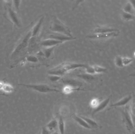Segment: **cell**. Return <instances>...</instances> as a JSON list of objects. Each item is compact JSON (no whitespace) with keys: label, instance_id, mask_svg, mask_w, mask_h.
<instances>
[{"label":"cell","instance_id":"cell-1","mask_svg":"<svg viewBox=\"0 0 135 134\" xmlns=\"http://www.w3.org/2000/svg\"><path fill=\"white\" fill-rule=\"evenodd\" d=\"M88 65L73 62H65L53 68L48 72L49 75H54L62 77L67 72L79 68H85Z\"/></svg>","mask_w":135,"mask_h":134},{"label":"cell","instance_id":"cell-2","mask_svg":"<svg viewBox=\"0 0 135 134\" xmlns=\"http://www.w3.org/2000/svg\"><path fill=\"white\" fill-rule=\"evenodd\" d=\"M50 29L54 33L62 34L69 37H73L70 29L56 16L52 17Z\"/></svg>","mask_w":135,"mask_h":134},{"label":"cell","instance_id":"cell-3","mask_svg":"<svg viewBox=\"0 0 135 134\" xmlns=\"http://www.w3.org/2000/svg\"><path fill=\"white\" fill-rule=\"evenodd\" d=\"M31 30L28 32L23 38L22 41L17 45L11 55V59L15 60L21 56L28 48V44L31 38Z\"/></svg>","mask_w":135,"mask_h":134},{"label":"cell","instance_id":"cell-4","mask_svg":"<svg viewBox=\"0 0 135 134\" xmlns=\"http://www.w3.org/2000/svg\"><path fill=\"white\" fill-rule=\"evenodd\" d=\"M121 112L123 122L126 128L130 133H134V125L129 107L127 106Z\"/></svg>","mask_w":135,"mask_h":134},{"label":"cell","instance_id":"cell-5","mask_svg":"<svg viewBox=\"0 0 135 134\" xmlns=\"http://www.w3.org/2000/svg\"><path fill=\"white\" fill-rule=\"evenodd\" d=\"M18 85L22 86L28 89H31L37 92L41 93H50V92H57L60 91L57 89L51 88L46 84H19Z\"/></svg>","mask_w":135,"mask_h":134},{"label":"cell","instance_id":"cell-6","mask_svg":"<svg viewBox=\"0 0 135 134\" xmlns=\"http://www.w3.org/2000/svg\"><path fill=\"white\" fill-rule=\"evenodd\" d=\"M119 30L110 33L92 34L86 36L87 38L91 39H104L114 37L119 35Z\"/></svg>","mask_w":135,"mask_h":134},{"label":"cell","instance_id":"cell-7","mask_svg":"<svg viewBox=\"0 0 135 134\" xmlns=\"http://www.w3.org/2000/svg\"><path fill=\"white\" fill-rule=\"evenodd\" d=\"M7 10L9 17L12 23L18 27L21 26L20 20L16 13L12 8L11 4H8Z\"/></svg>","mask_w":135,"mask_h":134},{"label":"cell","instance_id":"cell-8","mask_svg":"<svg viewBox=\"0 0 135 134\" xmlns=\"http://www.w3.org/2000/svg\"><path fill=\"white\" fill-rule=\"evenodd\" d=\"M47 39H52L60 41L62 42H63L65 41H71V40L76 39V37H69V36L62 34L54 33V32L49 34V35L47 36Z\"/></svg>","mask_w":135,"mask_h":134},{"label":"cell","instance_id":"cell-9","mask_svg":"<svg viewBox=\"0 0 135 134\" xmlns=\"http://www.w3.org/2000/svg\"><path fill=\"white\" fill-rule=\"evenodd\" d=\"M132 98V96L131 95H128L116 103L111 105L110 108H117L125 106L131 101Z\"/></svg>","mask_w":135,"mask_h":134},{"label":"cell","instance_id":"cell-10","mask_svg":"<svg viewBox=\"0 0 135 134\" xmlns=\"http://www.w3.org/2000/svg\"><path fill=\"white\" fill-rule=\"evenodd\" d=\"M63 43L62 42L52 39L47 38L41 42L40 45L45 48L56 46Z\"/></svg>","mask_w":135,"mask_h":134},{"label":"cell","instance_id":"cell-11","mask_svg":"<svg viewBox=\"0 0 135 134\" xmlns=\"http://www.w3.org/2000/svg\"><path fill=\"white\" fill-rule=\"evenodd\" d=\"M117 29L106 26H98L93 30L92 34L110 33L118 31Z\"/></svg>","mask_w":135,"mask_h":134},{"label":"cell","instance_id":"cell-12","mask_svg":"<svg viewBox=\"0 0 135 134\" xmlns=\"http://www.w3.org/2000/svg\"><path fill=\"white\" fill-rule=\"evenodd\" d=\"M111 100V98H108L107 99L103 100L102 102H100L97 107L94 109L92 112V116H93L94 115L98 112L100 111L104 110L110 102Z\"/></svg>","mask_w":135,"mask_h":134},{"label":"cell","instance_id":"cell-13","mask_svg":"<svg viewBox=\"0 0 135 134\" xmlns=\"http://www.w3.org/2000/svg\"><path fill=\"white\" fill-rule=\"evenodd\" d=\"M44 20V17H42L36 23L33 29L32 30V36L31 37H34L37 36V35L39 33L40 29L42 27V25Z\"/></svg>","mask_w":135,"mask_h":134},{"label":"cell","instance_id":"cell-14","mask_svg":"<svg viewBox=\"0 0 135 134\" xmlns=\"http://www.w3.org/2000/svg\"><path fill=\"white\" fill-rule=\"evenodd\" d=\"M62 81L66 85L70 86L74 88H80V87L82 85V83L71 79H67L65 80H62Z\"/></svg>","mask_w":135,"mask_h":134},{"label":"cell","instance_id":"cell-15","mask_svg":"<svg viewBox=\"0 0 135 134\" xmlns=\"http://www.w3.org/2000/svg\"><path fill=\"white\" fill-rule=\"evenodd\" d=\"M46 127L49 130L54 133L57 131L56 130L58 127V122L56 119H53L47 124Z\"/></svg>","mask_w":135,"mask_h":134},{"label":"cell","instance_id":"cell-16","mask_svg":"<svg viewBox=\"0 0 135 134\" xmlns=\"http://www.w3.org/2000/svg\"><path fill=\"white\" fill-rule=\"evenodd\" d=\"M72 118L74 120L75 122L78 123V124H79L80 126H81L83 127H85L86 129H89V130L92 129V128L86 123V122L84 120L81 118L80 116L75 115H74L72 116Z\"/></svg>","mask_w":135,"mask_h":134},{"label":"cell","instance_id":"cell-17","mask_svg":"<svg viewBox=\"0 0 135 134\" xmlns=\"http://www.w3.org/2000/svg\"><path fill=\"white\" fill-rule=\"evenodd\" d=\"M78 78L86 81V82H90L93 81L95 79V78L93 75L89 74L87 73H82V74H78L76 75Z\"/></svg>","mask_w":135,"mask_h":134},{"label":"cell","instance_id":"cell-18","mask_svg":"<svg viewBox=\"0 0 135 134\" xmlns=\"http://www.w3.org/2000/svg\"><path fill=\"white\" fill-rule=\"evenodd\" d=\"M80 117L83 119L84 120L86 123L92 128V129H97V128H99V125L98 124L95 122L94 120H93L91 119H89V118H87V117H85V116H79Z\"/></svg>","mask_w":135,"mask_h":134},{"label":"cell","instance_id":"cell-19","mask_svg":"<svg viewBox=\"0 0 135 134\" xmlns=\"http://www.w3.org/2000/svg\"><path fill=\"white\" fill-rule=\"evenodd\" d=\"M14 88L12 85L8 83H5L2 87V91L5 93H11L14 91Z\"/></svg>","mask_w":135,"mask_h":134},{"label":"cell","instance_id":"cell-20","mask_svg":"<svg viewBox=\"0 0 135 134\" xmlns=\"http://www.w3.org/2000/svg\"><path fill=\"white\" fill-rule=\"evenodd\" d=\"M123 10L124 12L131 13L135 15L134 12L133 6L130 1H128V2L124 5L123 8Z\"/></svg>","mask_w":135,"mask_h":134},{"label":"cell","instance_id":"cell-21","mask_svg":"<svg viewBox=\"0 0 135 134\" xmlns=\"http://www.w3.org/2000/svg\"><path fill=\"white\" fill-rule=\"evenodd\" d=\"M58 128L60 134H65V124L62 116H60L59 119Z\"/></svg>","mask_w":135,"mask_h":134},{"label":"cell","instance_id":"cell-22","mask_svg":"<svg viewBox=\"0 0 135 134\" xmlns=\"http://www.w3.org/2000/svg\"><path fill=\"white\" fill-rule=\"evenodd\" d=\"M83 90L81 89L80 88H74V87H72L70 86L66 85L63 88V92L64 93L68 94L71 93L73 91H75V90L78 91V90Z\"/></svg>","mask_w":135,"mask_h":134},{"label":"cell","instance_id":"cell-23","mask_svg":"<svg viewBox=\"0 0 135 134\" xmlns=\"http://www.w3.org/2000/svg\"><path fill=\"white\" fill-rule=\"evenodd\" d=\"M122 19L125 21H130L135 19V16L131 13L123 12L121 15Z\"/></svg>","mask_w":135,"mask_h":134},{"label":"cell","instance_id":"cell-24","mask_svg":"<svg viewBox=\"0 0 135 134\" xmlns=\"http://www.w3.org/2000/svg\"><path fill=\"white\" fill-rule=\"evenodd\" d=\"M55 47L56 46L46 48V49L44 50L43 52V53L44 55L46 58H49L51 56Z\"/></svg>","mask_w":135,"mask_h":134},{"label":"cell","instance_id":"cell-25","mask_svg":"<svg viewBox=\"0 0 135 134\" xmlns=\"http://www.w3.org/2000/svg\"><path fill=\"white\" fill-rule=\"evenodd\" d=\"M93 66L96 74L105 73L107 72V69L104 67L97 65H94Z\"/></svg>","mask_w":135,"mask_h":134},{"label":"cell","instance_id":"cell-26","mask_svg":"<svg viewBox=\"0 0 135 134\" xmlns=\"http://www.w3.org/2000/svg\"><path fill=\"white\" fill-rule=\"evenodd\" d=\"M115 64L118 67H123L124 65L123 63V57L120 56H117L115 59Z\"/></svg>","mask_w":135,"mask_h":134},{"label":"cell","instance_id":"cell-27","mask_svg":"<svg viewBox=\"0 0 135 134\" xmlns=\"http://www.w3.org/2000/svg\"><path fill=\"white\" fill-rule=\"evenodd\" d=\"M48 78L49 80L51 81V82H57V81H59L62 78V76L54 75H49Z\"/></svg>","mask_w":135,"mask_h":134},{"label":"cell","instance_id":"cell-28","mask_svg":"<svg viewBox=\"0 0 135 134\" xmlns=\"http://www.w3.org/2000/svg\"><path fill=\"white\" fill-rule=\"evenodd\" d=\"M133 60L132 58L127 57H123V63L124 66H127L133 62Z\"/></svg>","mask_w":135,"mask_h":134},{"label":"cell","instance_id":"cell-29","mask_svg":"<svg viewBox=\"0 0 135 134\" xmlns=\"http://www.w3.org/2000/svg\"><path fill=\"white\" fill-rule=\"evenodd\" d=\"M26 60L30 63H36L38 61V59L35 56L30 55L27 57Z\"/></svg>","mask_w":135,"mask_h":134},{"label":"cell","instance_id":"cell-30","mask_svg":"<svg viewBox=\"0 0 135 134\" xmlns=\"http://www.w3.org/2000/svg\"><path fill=\"white\" fill-rule=\"evenodd\" d=\"M85 69L86 73H87L89 74L92 75H93L96 74L93 66L88 65Z\"/></svg>","mask_w":135,"mask_h":134},{"label":"cell","instance_id":"cell-31","mask_svg":"<svg viewBox=\"0 0 135 134\" xmlns=\"http://www.w3.org/2000/svg\"><path fill=\"white\" fill-rule=\"evenodd\" d=\"M100 103V100L98 99L94 98L90 102V106L94 109L97 107Z\"/></svg>","mask_w":135,"mask_h":134},{"label":"cell","instance_id":"cell-32","mask_svg":"<svg viewBox=\"0 0 135 134\" xmlns=\"http://www.w3.org/2000/svg\"><path fill=\"white\" fill-rule=\"evenodd\" d=\"M21 1H12L13 2V6L14 8L16 9V11H18L19 10V7L20 5Z\"/></svg>","mask_w":135,"mask_h":134},{"label":"cell","instance_id":"cell-33","mask_svg":"<svg viewBox=\"0 0 135 134\" xmlns=\"http://www.w3.org/2000/svg\"><path fill=\"white\" fill-rule=\"evenodd\" d=\"M52 132L49 130L46 126L42 128L41 134H51Z\"/></svg>","mask_w":135,"mask_h":134},{"label":"cell","instance_id":"cell-34","mask_svg":"<svg viewBox=\"0 0 135 134\" xmlns=\"http://www.w3.org/2000/svg\"><path fill=\"white\" fill-rule=\"evenodd\" d=\"M129 1L131 3L132 5V6H133L135 15V1Z\"/></svg>","mask_w":135,"mask_h":134},{"label":"cell","instance_id":"cell-35","mask_svg":"<svg viewBox=\"0 0 135 134\" xmlns=\"http://www.w3.org/2000/svg\"><path fill=\"white\" fill-rule=\"evenodd\" d=\"M4 83V82H2V81H0V91H2Z\"/></svg>","mask_w":135,"mask_h":134},{"label":"cell","instance_id":"cell-36","mask_svg":"<svg viewBox=\"0 0 135 134\" xmlns=\"http://www.w3.org/2000/svg\"><path fill=\"white\" fill-rule=\"evenodd\" d=\"M128 76H129V77H135V73H134V74H130V75H129Z\"/></svg>","mask_w":135,"mask_h":134},{"label":"cell","instance_id":"cell-37","mask_svg":"<svg viewBox=\"0 0 135 134\" xmlns=\"http://www.w3.org/2000/svg\"><path fill=\"white\" fill-rule=\"evenodd\" d=\"M51 134H59L57 131H55V132H54V133H52Z\"/></svg>","mask_w":135,"mask_h":134},{"label":"cell","instance_id":"cell-38","mask_svg":"<svg viewBox=\"0 0 135 134\" xmlns=\"http://www.w3.org/2000/svg\"><path fill=\"white\" fill-rule=\"evenodd\" d=\"M133 68H134V69H135V67H133Z\"/></svg>","mask_w":135,"mask_h":134}]
</instances>
